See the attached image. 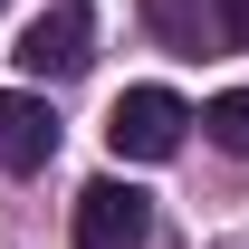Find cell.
Wrapping results in <instances>:
<instances>
[{"label": "cell", "mask_w": 249, "mask_h": 249, "mask_svg": "<svg viewBox=\"0 0 249 249\" xmlns=\"http://www.w3.org/2000/svg\"><path fill=\"white\" fill-rule=\"evenodd\" d=\"M182 96L173 87H124L115 115H106V144H115V163H163L173 144H182Z\"/></svg>", "instance_id": "obj_1"}, {"label": "cell", "mask_w": 249, "mask_h": 249, "mask_svg": "<svg viewBox=\"0 0 249 249\" xmlns=\"http://www.w3.org/2000/svg\"><path fill=\"white\" fill-rule=\"evenodd\" d=\"M144 240H154V201L134 182L106 173V182L77 192V249H144Z\"/></svg>", "instance_id": "obj_2"}, {"label": "cell", "mask_w": 249, "mask_h": 249, "mask_svg": "<svg viewBox=\"0 0 249 249\" xmlns=\"http://www.w3.org/2000/svg\"><path fill=\"white\" fill-rule=\"evenodd\" d=\"M87 38H96V19L77 10V0H58V10H38V19H29L19 67H29V77H77V67H87Z\"/></svg>", "instance_id": "obj_3"}, {"label": "cell", "mask_w": 249, "mask_h": 249, "mask_svg": "<svg viewBox=\"0 0 249 249\" xmlns=\"http://www.w3.org/2000/svg\"><path fill=\"white\" fill-rule=\"evenodd\" d=\"M58 154V115L38 96H0V173H38Z\"/></svg>", "instance_id": "obj_4"}, {"label": "cell", "mask_w": 249, "mask_h": 249, "mask_svg": "<svg viewBox=\"0 0 249 249\" xmlns=\"http://www.w3.org/2000/svg\"><path fill=\"white\" fill-rule=\"evenodd\" d=\"M201 124H211L220 154H249V87H240V96H211V115H201Z\"/></svg>", "instance_id": "obj_5"}, {"label": "cell", "mask_w": 249, "mask_h": 249, "mask_svg": "<svg viewBox=\"0 0 249 249\" xmlns=\"http://www.w3.org/2000/svg\"><path fill=\"white\" fill-rule=\"evenodd\" d=\"M220 38H230V48H249V0H220Z\"/></svg>", "instance_id": "obj_6"}]
</instances>
